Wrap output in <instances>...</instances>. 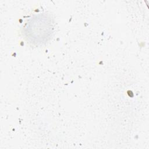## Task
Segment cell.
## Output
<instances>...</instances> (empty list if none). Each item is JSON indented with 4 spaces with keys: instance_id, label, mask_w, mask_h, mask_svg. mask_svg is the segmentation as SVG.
Masks as SVG:
<instances>
[{
    "instance_id": "1",
    "label": "cell",
    "mask_w": 149,
    "mask_h": 149,
    "mask_svg": "<svg viewBox=\"0 0 149 149\" xmlns=\"http://www.w3.org/2000/svg\"><path fill=\"white\" fill-rule=\"evenodd\" d=\"M53 30L51 18L45 15H38L31 18L26 24L24 33L31 42L41 44L50 37Z\"/></svg>"
}]
</instances>
